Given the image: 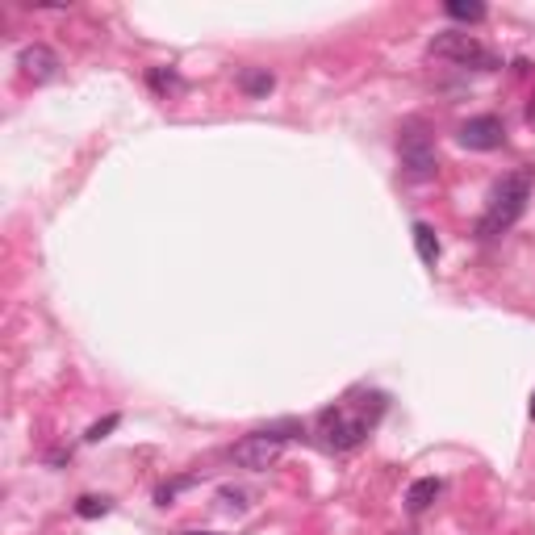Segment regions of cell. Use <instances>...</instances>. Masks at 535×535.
<instances>
[{
    "label": "cell",
    "mask_w": 535,
    "mask_h": 535,
    "mask_svg": "<svg viewBox=\"0 0 535 535\" xmlns=\"http://www.w3.org/2000/svg\"><path fill=\"white\" fill-rule=\"evenodd\" d=\"M527 201H531V172H511L502 185L493 188V201H490V209L481 214L477 234L481 239H498V234H506L514 222L523 218Z\"/></svg>",
    "instance_id": "cell-1"
},
{
    "label": "cell",
    "mask_w": 535,
    "mask_h": 535,
    "mask_svg": "<svg viewBox=\"0 0 535 535\" xmlns=\"http://www.w3.org/2000/svg\"><path fill=\"white\" fill-rule=\"evenodd\" d=\"M426 51L435 59H452V63H460V67H477V72H493V67H498V55L485 51L473 33H439V38H431Z\"/></svg>",
    "instance_id": "cell-2"
},
{
    "label": "cell",
    "mask_w": 535,
    "mask_h": 535,
    "mask_svg": "<svg viewBox=\"0 0 535 535\" xmlns=\"http://www.w3.org/2000/svg\"><path fill=\"white\" fill-rule=\"evenodd\" d=\"M318 426H322V444H327L330 452H351L356 444H364V435L372 431V418L348 415V410L339 406V410H322Z\"/></svg>",
    "instance_id": "cell-3"
},
{
    "label": "cell",
    "mask_w": 535,
    "mask_h": 535,
    "mask_svg": "<svg viewBox=\"0 0 535 535\" xmlns=\"http://www.w3.org/2000/svg\"><path fill=\"white\" fill-rule=\"evenodd\" d=\"M397 151H402L406 176H415V180H431V176H435V167H439L435 142H431V134H426L418 121L402 130V139H397Z\"/></svg>",
    "instance_id": "cell-4"
},
{
    "label": "cell",
    "mask_w": 535,
    "mask_h": 535,
    "mask_svg": "<svg viewBox=\"0 0 535 535\" xmlns=\"http://www.w3.org/2000/svg\"><path fill=\"white\" fill-rule=\"evenodd\" d=\"M284 439H289V435H281V431H255V435L239 439V444L230 448V460H234L239 469L263 473V469H272L276 460H281Z\"/></svg>",
    "instance_id": "cell-5"
},
{
    "label": "cell",
    "mask_w": 535,
    "mask_h": 535,
    "mask_svg": "<svg viewBox=\"0 0 535 535\" xmlns=\"http://www.w3.org/2000/svg\"><path fill=\"white\" fill-rule=\"evenodd\" d=\"M460 147H469V151H498L502 147V121L490 118V113H481V118H469L460 126Z\"/></svg>",
    "instance_id": "cell-6"
},
{
    "label": "cell",
    "mask_w": 535,
    "mask_h": 535,
    "mask_svg": "<svg viewBox=\"0 0 535 535\" xmlns=\"http://www.w3.org/2000/svg\"><path fill=\"white\" fill-rule=\"evenodd\" d=\"M17 67H22V76L33 80V84H51L59 76V55L51 46H25L22 55H17Z\"/></svg>",
    "instance_id": "cell-7"
},
{
    "label": "cell",
    "mask_w": 535,
    "mask_h": 535,
    "mask_svg": "<svg viewBox=\"0 0 535 535\" xmlns=\"http://www.w3.org/2000/svg\"><path fill=\"white\" fill-rule=\"evenodd\" d=\"M439 498V481L435 477H418L410 490H406V511L410 514H423L426 506Z\"/></svg>",
    "instance_id": "cell-8"
},
{
    "label": "cell",
    "mask_w": 535,
    "mask_h": 535,
    "mask_svg": "<svg viewBox=\"0 0 535 535\" xmlns=\"http://www.w3.org/2000/svg\"><path fill=\"white\" fill-rule=\"evenodd\" d=\"M415 247H418V260H423L426 268H435L439 263V239L426 222H415Z\"/></svg>",
    "instance_id": "cell-9"
},
{
    "label": "cell",
    "mask_w": 535,
    "mask_h": 535,
    "mask_svg": "<svg viewBox=\"0 0 535 535\" xmlns=\"http://www.w3.org/2000/svg\"><path fill=\"white\" fill-rule=\"evenodd\" d=\"M272 72H260V67H247V72H243L239 76V88L243 92H247V97H268V92H272Z\"/></svg>",
    "instance_id": "cell-10"
},
{
    "label": "cell",
    "mask_w": 535,
    "mask_h": 535,
    "mask_svg": "<svg viewBox=\"0 0 535 535\" xmlns=\"http://www.w3.org/2000/svg\"><path fill=\"white\" fill-rule=\"evenodd\" d=\"M448 17H456V22H485V5L481 0H448Z\"/></svg>",
    "instance_id": "cell-11"
},
{
    "label": "cell",
    "mask_w": 535,
    "mask_h": 535,
    "mask_svg": "<svg viewBox=\"0 0 535 535\" xmlns=\"http://www.w3.org/2000/svg\"><path fill=\"white\" fill-rule=\"evenodd\" d=\"M76 514L80 519H100V514H110V498H92V493H88V498L76 502Z\"/></svg>",
    "instance_id": "cell-12"
},
{
    "label": "cell",
    "mask_w": 535,
    "mask_h": 535,
    "mask_svg": "<svg viewBox=\"0 0 535 535\" xmlns=\"http://www.w3.org/2000/svg\"><path fill=\"white\" fill-rule=\"evenodd\" d=\"M147 80H151L155 92H176V88H180V76H176V72H164V67H155Z\"/></svg>",
    "instance_id": "cell-13"
},
{
    "label": "cell",
    "mask_w": 535,
    "mask_h": 535,
    "mask_svg": "<svg viewBox=\"0 0 535 535\" xmlns=\"http://www.w3.org/2000/svg\"><path fill=\"white\" fill-rule=\"evenodd\" d=\"M193 481H197V477H180V481H167V485H159V493H155V502H159V506H167V502L176 498V493H180V490H188Z\"/></svg>",
    "instance_id": "cell-14"
},
{
    "label": "cell",
    "mask_w": 535,
    "mask_h": 535,
    "mask_svg": "<svg viewBox=\"0 0 535 535\" xmlns=\"http://www.w3.org/2000/svg\"><path fill=\"white\" fill-rule=\"evenodd\" d=\"M121 423V418L118 415H110V418H100V423H92V426H88V444H100V439H110V431H113V426H118Z\"/></svg>",
    "instance_id": "cell-15"
},
{
    "label": "cell",
    "mask_w": 535,
    "mask_h": 535,
    "mask_svg": "<svg viewBox=\"0 0 535 535\" xmlns=\"http://www.w3.org/2000/svg\"><path fill=\"white\" fill-rule=\"evenodd\" d=\"M180 535H222V531H180Z\"/></svg>",
    "instance_id": "cell-16"
},
{
    "label": "cell",
    "mask_w": 535,
    "mask_h": 535,
    "mask_svg": "<svg viewBox=\"0 0 535 535\" xmlns=\"http://www.w3.org/2000/svg\"><path fill=\"white\" fill-rule=\"evenodd\" d=\"M527 415H531V418H535V394H531V406H527Z\"/></svg>",
    "instance_id": "cell-17"
}]
</instances>
